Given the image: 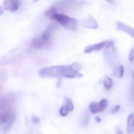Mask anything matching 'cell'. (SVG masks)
<instances>
[{
    "instance_id": "cell-10",
    "label": "cell",
    "mask_w": 134,
    "mask_h": 134,
    "mask_svg": "<svg viewBox=\"0 0 134 134\" xmlns=\"http://www.w3.org/2000/svg\"><path fill=\"white\" fill-rule=\"evenodd\" d=\"M57 14L56 8L54 7H51L44 12V15L50 20H55Z\"/></svg>"
},
{
    "instance_id": "cell-14",
    "label": "cell",
    "mask_w": 134,
    "mask_h": 134,
    "mask_svg": "<svg viewBox=\"0 0 134 134\" xmlns=\"http://www.w3.org/2000/svg\"><path fill=\"white\" fill-rule=\"evenodd\" d=\"M114 75L119 76L120 78H122L124 76V68L123 65H121L119 66H116L114 69Z\"/></svg>"
},
{
    "instance_id": "cell-26",
    "label": "cell",
    "mask_w": 134,
    "mask_h": 134,
    "mask_svg": "<svg viewBox=\"0 0 134 134\" xmlns=\"http://www.w3.org/2000/svg\"><path fill=\"white\" fill-rule=\"evenodd\" d=\"M59 77V79L58 81V84H57L58 87H60V85H61V80H62V79H61V77Z\"/></svg>"
},
{
    "instance_id": "cell-4",
    "label": "cell",
    "mask_w": 134,
    "mask_h": 134,
    "mask_svg": "<svg viewBox=\"0 0 134 134\" xmlns=\"http://www.w3.org/2000/svg\"><path fill=\"white\" fill-rule=\"evenodd\" d=\"M20 4L19 0H4L3 7L6 10L14 12L19 9Z\"/></svg>"
},
{
    "instance_id": "cell-22",
    "label": "cell",
    "mask_w": 134,
    "mask_h": 134,
    "mask_svg": "<svg viewBox=\"0 0 134 134\" xmlns=\"http://www.w3.org/2000/svg\"><path fill=\"white\" fill-rule=\"evenodd\" d=\"M89 118H90L89 115L88 114V115H86L85 118L84 120L83 121V125L85 127H87V126L88 124V122H89Z\"/></svg>"
},
{
    "instance_id": "cell-16",
    "label": "cell",
    "mask_w": 134,
    "mask_h": 134,
    "mask_svg": "<svg viewBox=\"0 0 134 134\" xmlns=\"http://www.w3.org/2000/svg\"><path fill=\"white\" fill-rule=\"evenodd\" d=\"M64 101L66 105L69 108V112H72L74 110V107L71 99L68 96H65L64 97Z\"/></svg>"
},
{
    "instance_id": "cell-5",
    "label": "cell",
    "mask_w": 134,
    "mask_h": 134,
    "mask_svg": "<svg viewBox=\"0 0 134 134\" xmlns=\"http://www.w3.org/2000/svg\"><path fill=\"white\" fill-rule=\"evenodd\" d=\"M79 72L74 69L71 65H66L64 76L66 77L70 78H80L83 77V74L80 73Z\"/></svg>"
},
{
    "instance_id": "cell-27",
    "label": "cell",
    "mask_w": 134,
    "mask_h": 134,
    "mask_svg": "<svg viewBox=\"0 0 134 134\" xmlns=\"http://www.w3.org/2000/svg\"><path fill=\"white\" fill-rule=\"evenodd\" d=\"M95 120L97 122H98V123H100V122H101V119H100V118L99 117H96Z\"/></svg>"
},
{
    "instance_id": "cell-3",
    "label": "cell",
    "mask_w": 134,
    "mask_h": 134,
    "mask_svg": "<svg viewBox=\"0 0 134 134\" xmlns=\"http://www.w3.org/2000/svg\"><path fill=\"white\" fill-rule=\"evenodd\" d=\"M52 45L51 40L45 41L41 37H36L33 40L30 46L36 49H44L51 47Z\"/></svg>"
},
{
    "instance_id": "cell-28",
    "label": "cell",
    "mask_w": 134,
    "mask_h": 134,
    "mask_svg": "<svg viewBox=\"0 0 134 134\" xmlns=\"http://www.w3.org/2000/svg\"><path fill=\"white\" fill-rule=\"evenodd\" d=\"M105 1L109 3H113L114 2V0H105Z\"/></svg>"
},
{
    "instance_id": "cell-30",
    "label": "cell",
    "mask_w": 134,
    "mask_h": 134,
    "mask_svg": "<svg viewBox=\"0 0 134 134\" xmlns=\"http://www.w3.org/2000/svg\"><path fill=\"white\" fill-rule=\"evenodd\" d=\"M39 0H33V3H36L37 1H39Z\"/></svg>"
},
{
    "instance_id": "cell-15",
    "label": "cell",
    "mask_w": 134,
    "mask_h": 134,
    "mask_svg": "<svg viewBox=\"0 0 134 134\" xmlns=\"http://www.w3.org/2000/svg\"><path fill=\"white\" fill-rule=\"evenodd\" d=\"M104 87L107 90H109L112 87L113 80L110 77L107 76H105L103 81Z\"/></svg>"
},
{
    "instance_id": "cell-1",
    "label": "cell",
    "mask_w": 134,
    "mask_h": 134,
    "mask_svg": "<svg viewBox=\"0 0 134 134\" xmlns=\"http://www.w3.org/2000/svg\"><path fill=\"white\" fill-rule=\"evenodd\" d=\"M66 65L54 66L41 70L39 75L41 77H60L64 76Z\"/></svg>"
},
{
    "instance_id": "cell-9",
    "label": "cell",
    "mask_w": 134,
    "mask_h": 134,
    "mask_svg": "<svg viewBox=\"0 0 134 134\" xmlns=\"http://www.w3.org/2000/svg\"><path fill=\"white\" fill-rule=\"evenodd\" d=\"M12 109L8 101L3 98H0V111L7 113Z\"/></svg>"
},
{
    "instance_id": "cell-11",
    "label": "cell",
    "mask_w": 134,
    "mask_h": 134,
    "mask_svg": "<svg viewBox=\"0 0 134 134\" xmlns=\"http://www.w3.org/2000/svg\"><path fill=\"white\" fill-rule=\"evenodd\" d=\"M15 114L13 109L7 113H0V125L5 124L8 121L11 117Z\"/></svg>"
},
{
    "instance_id": "cell-18",
    "label": "cell",
    "mask_w": 134,
    "mask_h": 134,
    "mask_svg": "<svg viewBox=\"0 0 134 134\" xmlns=\"http://www.w3.org/2000/svg\"><path fill=\"white\" fill-rule=\"evenodd\" d=\"M98 104L99 112H102L105 109L107 105V101L105 99H102Z\"/></svg>"
},
{
    "instance_id": "cell-25",
    "label": "cell",
    "mask_w": 134,
    "mask_h": 134,
    "mask_svg": "<svg viewBox=\"0 0 134 134\" xmlns=\"http://www.w3.org/2000/svg\"><path fill=\"white\" fill-rule=\"evenodd\" d=\"M4 14V11L3 9V7L2 6H1V4H0V15H2L3 14Z\"/></svg>"
},
{
    "instance_id": "cell-12",
    "label": "cell",
    "mask_w": 134,
    "mask_h": 134,
    "mask_svg": "<svg viewBox=\"0 0 134 134\" xmlns=\"http://www.w3.org/2000/svg\"><path fill=\"white\" fill-rule=\"evenodd\" d=\"M134 114H131L129 116L128 118L127 132L129 134H133L134 131Z\"/></svg>"
},
{
    "instance_id": "cell-23",
    "label": "cell",
    "mask_w": 134,
    "mask_h": 134,
    "mask_svg": "<svg viewBox=\"0 0 134 134\" xmlns=\"http://www.w3.org/2000/svg\"><path fill=\"white\" fill-rule=\"evenodd\" d=\"M120 109V106L118 105H116L114 108H113V109L111 110V113L113 114L116 113H117Z\"/></svg>"
},
{
    "instance_id": "cell-8",
    "label": "cell",
    "mask_w": 134,
    "mask_h": 134,
    "mask_svg": "<svg viewBox=\"0 0 134 134\" xmlns=\"http://www.w3.org/2000/svg\"><path fill=\"white\" fill-rule=\"evenodd\" d=\"M117 28L118 30L123 31L129 34L134 38V29L133 28L120 21L116 22Z\"/></svg>"
},
{
    "instance_id": "cell-19",
    "label": "cell",
    "mask_w": 134,
    "mask_h": 134,
    "mask_svg": "<svg viewBox=\"0 0 134 134\" xmlns=\"http://www.w3.org/2000/svg\"><path fill=\"white\" fill-rule=\"evenodd\" d=\"M69 112V108L66 105H65L63 106L60 109V115L62 116H67Z\"/></svg>"
},
{
    "instance_id": "cell-21",
    "label": "cell",
    "mask_w": 134,
    "mask_h": 134,
    "mask_svg": "<svg viewBox=\"0 0 134 134\" xmlns=\"http://www.w3.org/2000/svg\"><path fill=\"white\" fill-rule=\"evenodd\" d=\"M134 48H132L130 51V53L129 55V59L131 62H134Z\"/></svg>"
},
{
    "instance_id": "cell-2",
    "label": "cell",
    "mask_w": 134,
    "mask_h": 134,
    "mask_svg": "<svg viewBox=\"0 0 134 134\" xmlns=\"http://www.w3.org/2000/svg\"><path fill=\"white\" fill-rule=\"evenodd\" d=\"M56 20L65 29L72 31H75L78 28V22L75 19L62 14H57L55 17Z\"/></svg>"
},
{
    "instance_id": "cell-7",
    "label": "cell",
    "mask_w": 134,
    "mask_h": 134,
    "mask_svg": "<svg viewBox=\"0 0 134 134\" xmlns=\"http://www.w3.org/2000/svg\"><path fill=\"white\" fill-rule=\"evenodd\" d=\"M82 26L85 28L92 29H96L98 26L97 22L91 15H89L87 19L83 22Z\"/></svg>"
},
{
    "instance_id": "cell-29",
    "label": "cell",
    "mask_w": 134,
    "mask_h": 134,
    "mask_svg": "<svg viewBox=\"0 0 134 134\" xmlns=\"http://www.w3.org/2000/svg\"><path fill=\"white\" fill-rule=\"evenodd\" d=\"M117 130L118 131L117 133H118V134H121V133H122V132H121V131L120 130V129L118 128Z\"/></svg>"
},
{
    "instance_id": "cell-20",
    "label": "cell",
    "mask_w": 134,
    "mask_h": 134,
    "mask_svg": "<svg viewBox=\"0 0 134 134\" xmlns=\"http://www.w3.org/2000/svg\"><path fill=\"white\" fill-rule=\"evenodd\" d=\"M51 33L49 32L48 30H46L45 32H44L42 34L41 37L42 39L45 41L51 40Z\"/></svg>"
},
{
    "instance_id": "cell-6",
    "label": "cell",
    "mask_w": 134,
    "mask_h": 134,
    "mask_svg": "<svg viewBox=\"0 0 134 134\" xmlns=\"http://www.w3.org/2000/svg\"><path fill=\"white\" fill-rule=\"evenodd\" d=\"M107 43V41H104L94 45H88L85 49L84 52L86 54H89L93 52L99 51L105 46Z\"/></svg>"
},
{
    "instance_id": "cell-24",
    "label": "cell",
    "mask_w": 134,
    "mask_h": 134,
    "mask_svg": "<svg viewBox=\"0 0 134 134\" xmlns=\"http://www.w3.org/2000/svg\"><path fill=\"white\" fill-rule=\"evenodd\" d=\"M32 122L34 124H38V123L40 122V118H38V117L34 116L32 117Z\"/></svg>"
},
{
    "instance_id": "cell-17",
    "label": "cell",
    "mask_w": 134,
    "mask_h": 134,
    "mask_svg": "<svg viewBox=\"0 0 134 134\" xmlns=\"http://www.w3.org/2000/svg\"><path fill=\"white\" fill-rule=\"evenodd\" d=\"M90 111L93 114H96L99 112V109L98 104L96 102H92L89 106Z\"/></svg>"
},
{
    "instance_id": "cell-13",
    "label": "cell",
    "mask_w": 134,
    "mask_h": 134,
    "mask_svg": "<svg viewBox=\"0 0 134 134\" xmlns=\"http://www.w3.org/2000/svg\"><path fill=\"white\" fill-rule=\"evenodd\" d=\"M16 118V114L13 115L10 118L8 121H7V125L3 128V133H6L10 130V129L12 127L15 121Z\"/></svg>"
}]
</instances>
